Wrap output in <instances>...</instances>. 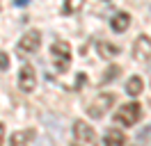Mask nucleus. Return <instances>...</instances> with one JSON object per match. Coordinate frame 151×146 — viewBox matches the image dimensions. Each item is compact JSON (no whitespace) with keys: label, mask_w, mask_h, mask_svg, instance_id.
Wrapping results in <instances>:
<instances>
[{"label":"nucleus","mask_w":151,"mask_h":146,"mask_svg":"<svg viewBox=\"0 0 151 146\" xmlns=\"http://www.w3.org/2000/svg\"><path fill=\"white\" fill-rule=\"evenodd\" d=\"M140 117H142L140 103L131 100V103H124V105H119V107H117V112L112 114V121L117 123V126L131 128V126H135V123L140 121Z\"/></svg>","instance_id":"obj_1"},{"label":"nucleus","mask_w":151,"mask_h":146,"mask_svg":"<svg viewBox=\"0 0 151 146\" xmlns=\"http://www.w3.org/2000/svg\"><path fill=\"white\" fill-rule=\"evenodd\" d=\"M50 57H53V66L57 73H66L71 66V46L66 44L64 39H57L55 44L50 46Z\"/></svg>","instance_id":"obj_2"},{"label":"nucleus","mask_w":151,"mask_h":146,"mask_svg":"<svg viewBox=\"0 0 151 146\" xmlns=\"http://www.w3.org/2000/svg\"><path fill=\"white\" fill-rule=\"evenodd\" d=\"M114 94H110V91H101V94H96L94 100H89V105H87V114L92 119H103L110 110H112L114 105Z\"/></svg>","instance_id":"obj_3"},{"label":"nucleus","mask_w":151,"mask_h":146,"mask_svg":"<svg viewBox=\"0 0 151 146\" xmlns=\"http://www.w3.org/2000/svg\"><path fill=\"white\" fill-rule=\"evenodd\" d=\"M73 142L76 146H99V137H96L94 128L85 119H76L73 121Z\"/></svg>","instance_id":"obj_4"},{"label":"nucleus","mask_w":151,"mask_h":146,"mask_svg":"<svg viewBox=\"0 0 151 146\" xmlns=\"http://www.w3.org/2000/svg\"><path fill=\"white\" fill-rule=\"evenodd\" d=\"M41 44V32L39 30H28L25 34H21L19 44H16V53L19 55H32Z\"/></svg>","instance_id":"obj_5"},{"label":"nucleus","mask_w":151,"mask_h":146,"mask_svg":"<svg viewBox=\"0 0 151 146\" xmlns=\"http://www.w3.org/2000/svg\"><path fill=\"white\" fill-rule=\"evenodd\" d=\"M37 87V73H35V66H30V64H23L19 71V89L30 94V91H35Z\"/></svg>","instance_id":"obj_6"},{"label":"nucleus","mask_w":151,"mask_h":146,"mask_svg":"<svg viewBox=\"0 0 151 146\" xmlns=\"http://www.w3.org/2000/svg\"><path fill=\"white\" fill-rule=\"evenodd\" d=\"M133 57L137 62H147L151 57V39L147 34H140L135 39V44H133Z\"/></svg>","instance_id":"obj_7"},{"label":"nucleus","mask_w":151,"mask_h":146,"mask_svg":"<svg viewBox=\"0 0 151 146\" xmlns=\"http://www.w3.org/2000/svg\"><path fill=\"white\" fill-rule=\"evenodd\" d=\"M110 27H112V32H117V34L126 32L131 27V14L128 11H114L112 18H110Z\"/></svg>","instance_id":"obj_8"},{"label":"nucleus","mask_w":151,"mask_h":146,"mask_svg":"<svg viewBox=\"0 0 151 146\" xmlns=\"http://www.w3.org/2000/svg\"><path fill=\"white\" fill-rule=\"evenodd\" d=\"M96 53L103 59H112L114 55H119V46H114L112 41H105V39H99L96 41Z\"/></svg>","instance_id":"obj_9"},{"label":"nucleus","mask_w":151,"mask_h":146,"mask_svg":"<svg viewBox=\"0 0 151 146\" xmlns=\"http://www.w3.org/2000/svg\"><path fill=\"white\" fill-rule=\"evenodd\" d=\"M32 137H35V132L32 130H16L14 135H12L9 139V146H30V142H32Z\"/></svg>","instance_id":"obj_10"},{"label":"nucleus","mask_w":151,"mask_h":146,"mask_svg":"<svg viewBox=\"0 0 151 146\" xmlns=\"http://www.w3.org/2000/svg\"><path fill=\"white\" fill-rule=\"evenodd\" d=\"M124 132L117 130V128H110L108 132L103 135V146H124Z\"/></svg>","instance_id":"obj_11"},{"label":"nucleus","mask_w":151,"mask_h":146,"mask_svg":"<svg viewBox=\"0 0 151 146\" xmlns=\"http://www.w3.org/2000/svg\"><path fill=\"white\" fill-rule=\"evenodd\" d=\"M142 89H144V80H142L140 75H131L128 82H126V94L135 98V96H140V94H142Z\"/></svg>","instance_id":"obj_12"},{"label":"nucleus","mask_w":151,"mask_h":146,"mask_svg":"<svg viewBox=\"0 0 151 146\" xmlns=\"http://www.w3.org/2000/svg\"><path fill=\"white\" fill-rule=\"evenodd\" d=\"M9 69V55L0 50V71H7Z\"/></svg>","instance_id":"obj_13"},{"label":"nucleus","mask_w":151,"mask_h":146,"mask_svg":"<svg viewBox=\"0 0 151 146\" xmlns=\"http://www.w3.org/2000/svg\"><path fill=\"white\" fill-rule=\"evenodd\" d=\"M117 73H119V66H112V69H108V71H105V78H103L101 82H108L110 78H117Z\"/></svg>","instance_id":"obj_14"},{"label":"nucleus","mask_w":151,"mask_h":146,"mask_svg":"<svg viewBox=\"0 0 151 146\" xmlns=\"http://www.w3.org/2000/svg\"><path fill=\"white\" fill-rule=\"evenodd\" d=\"M0 146H5V123L0 121Z\"/></svg>","instance_id":"obj_15"},{"label":"nucleus","mask_w":151,"mask_h":146,"mask_svg":"<svg viewBox=\"0 0 151 146\" xmlns=\"http://www.w3.org/2000/svg\"><path fill=\"white\" fill-rule=\"evenodd\" d=\"M14 5L16 7H25V5H30V0H14Z\"/></svg>","instance_id":"obj_16"}]
</instances>
